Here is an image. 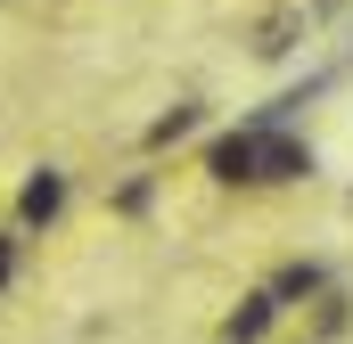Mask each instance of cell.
I'll return each instance as SVG.
<instances>
[{"instance_id": "cell-1", "label": "cell", "mask_w": 353, "mask_h": 344, "mask_svg": "<svg viewBox=\"0 0 353 344\" xmlns=\"http://www.w3.org/2000/svg\"><path fill=\"white\" fill-rule=\"evenodd\" d=\"M312 140H296V131H263L255 123V180H312Z\"/></svg>"}, {"instance_id": "cell-2", "label": "cell", "mask_w": 353, "mask_h": 344, "mask_svg": "<svg viewBox=\"0 0 353 344\" xmlns=\"http://www.w3.org/2000/svg\"><path fill=\"white\" fill-rule=\"evenodd\" d=\"M17 213H25V222H33V230H50V222H58V213H66V172H33V180H25V189H17Z\"/></svg>"}, {"instance_id": "cell-3", "label": "cell", "mask_w": 353, "mask_h": 344, "mask_svg": "<svg viewBox=\"0 0 353 344\" xmlns=\"http://www.w3.org/2000/svg\"><path fill=\"white\" fill-rule=\"evenodd\" d=\"M205 172H214V180H230V189H239V180H255V123L222 131V140H214V156H205Z\"/></svg>"}, {"instance_id": "cell-4", "label": "cell", "mask_w": 353, "mask_h": 344, "mask_svg": "<svg viewBox=\"0 0 353 344\" xmlns=\"http://www.w3.org/2000/svg\"><path fill=\"white\" fill-rule=\"evenodd\" d=\"M271 320H279V295L263 287V295H247V303L222 320V336H230V344H263V336H271Z\"/></svg>"}, {"instance_id": "cell-5", "label": "cell", "mask_w": 353, "mask_h": 344, "mask_svg": "<svg viewBox=\"0 0 353 344\" xmlns=\"http://www.w3.org/2000/svg\"><path fill=\"white\" fill-rule=\"evenodd\" d=\"M296 41H304V17L279 8V17H263V33H255V58H288Z\"/></svg>"}, {"instance_id": "cell-6", "label": "cell", "mask_w": 353, "mask_h": 344, "mask_svg": "<svg viewBox=\"0 0 353 344\" xmlns=\"http://www.w3.org/2000/svg\"><path fill=\"white\" fill-rule=\"evenodd\" d=\"M189 131H197V107H173V115L148 123V148H173V140H189Z\"/></svg>"}, {"instance_id": "cell-7", "label": "cell", "mask_w": 353, "mask_h": 344, "mask_svg": "<svg viewBox=\"0 0 353 344\" xmlns=\"http://www.w3.org/2000/svg\"><path fill=\"white\" fill-rule=\"evenodd\" d=\"M271 295H279V303H296V295H321V270H312V262H296V270H288Z\"/></svg>"}, {"instance_id": "cell-8", "label": "cell", "mask_w": 353, "mask_h": 344, "mask_svg": "<svg viewBox=\"0 0 353 344\" xmlns=\"http://www.w3.org/2000/svg\"><path fill=\"white\" fill-rule=\"evenodd\" d=\"M8 270H17V238H0V287H8Z\"/></svg>"}]
</instances>
